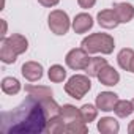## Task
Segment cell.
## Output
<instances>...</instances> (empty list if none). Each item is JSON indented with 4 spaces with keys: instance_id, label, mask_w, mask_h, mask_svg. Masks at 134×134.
<instances>
[{
    "instance_id": "cell-20",
    "label": "cell",
    "mask_w": 134,
    "mask_h": 134,
    "mask_svg": "<svg viewBox=\"0 0 134 134\" xmlns=\"http://www.w3.org/2000/svg\"><path fill=\"white\" fill-rule=\"evenodd\" d=\"M114 112H115L117 117H120V118H126V117H129V115L134 112L132 101H128V99H118L117 104H115Z\"/></svg>"
},
{
    "instance_id": "cell-15",
    "label": "cell",
    "mask_w": 134,
    "mask_h": 134,
    "mask_svg": "<svg viewBox=\"0 0 134 134\" xmlns=\"http://www.w3.org/2000/svg\"><path fill=\"white\" fill-rule=\"evenodd\" d=\"M65 128H66V121L63 120L62 115H54V117L47 118L46 132H49V134H60V132H65Z\"/></svg>"
},
{
    "instance_id": "cell-14",
    "label": "cell",
    "mask_w": 134,
    "mask_h": 134,
    "mask_svg": "<svg viewBox=\"0 0 134 134\" xmlns=\"http://www.w3.org/2000/svg\"><path fill=\"white\" fill-rule=\"evenodd\" d=\"M60 115L63 117V120H65L66 123L84 120V118H82V114H81V109L74 107L73 104H63V106H62V110H60Z\"/></svg>"
},
{
    "instance_id": "cell-30",
    "label": "cell",
    "mask_w": 134,
    "mask_h": 134,
    "mask_svg": "<svg viewBox=\"0 0 134 134\" xmlns=\"http://www.w3.org/2000/svg\"><path fill=\"white\" fill-rule=\"evenodd\" d=\"M129 71L134 73V58H132V62H131V68H129Z\"/></svg>"
},
{
    "instance_id": "cell-28",
    "label": "cell",
    "mask_w": 134,
    "mask_h": 134,
    "mask_svg": "<svg viewBox=\"0 0 134 134\" xmlns=\"http://www.w3.org/2000/svg\"><path fill=\"white\" fill-rule=\"evenodd\" d=\"M0 22H2V36H5V35H7V29H8V25H7V21H5V19H2Z\"/></svg>"
},
{
    "instance_id": "cell-27",
    "label": "cell",
    "mask_w": 134,
    "mask_h": 134,
    "mask_svg": "<svg viewBox=\"0 0 134 134\" xmlns=\"http://www.w3.org/2000/svg\"><path fill=\"white\" fill-rule=\"evenodd\" d=\"M38 2L43 5V7H47V8H51V7H55L60 0H38Z\"/></svg>"
},
{
    "instance_id": "cell-8",
    "label": "cell",
    "mask_w": 134,
    "mask_h": 134,
    "mask_svg": "<svg viewBox=\"0 0 134 134\" xmlns=\"http://www.w3.org/2000/svg\"><path fill=\"white\" fill-rule=\"evenodd\" d=\"M98 79H99V82H101L103 85L114 87V85H117V84L120 82V74H118V71L114 68V66H110V65H106L104 68L99 71V74H98Z\"/></svg>"
},
{
    "instance_id": "cell-6",
    "label": "cell",
    "mask_w": 134,
    "mask_h": 134,
    "mask_svg": "<svg viewBox=\"0 0 134 134\" xmlns=\"http://www.w3.org/2000/svg\"><path fill=\"white\" fill-rule=\"evenodd\" d=\"M22 76L30 81V82H36L43 77V65L38 63V62H25L22 65Z\"/></svg>"
},
{
    "instance_id": "cell-21",
    "label": "cell",
    "mask_w": 134,
    "mask_h": 134,
    "mask_svg": "<svg viewBox=\"0 0 134 134\" xmlns=\"http://www.w3.org/2000/svg\"><path fill=\"white\" fill-rule=\"evenodd\" d=\"M2 92L7 93V95H18L21 92V82L16 77H3Z\"/></svg>"
},
{
    "instance_id": "cell-22",
    "label": "cell",
    "mask_w": 134,
    "mask_h": 134,
    "mask_svg": "<svg viewBox=\"0 0 134 134\" xmlns=\"http://www.w3.org/2000/svg\"><path fill=\"white\" fill-rule=\"evenodd\" d=\"M47 76H49L51 82L60 84V82H63L66 79V70L62 65H52L49 68V71H47Z\"/></svg>"
},
{
    "instance_id": "cell-31",
    "label": "cell",
    "mask_w": 134,
    "mask_h": 134,
    "mask_svg": "<svg viewBox=\"0 0 134 134\" xmlns=\"http://www.w3.org/2000/svg\"><path fill=\"white\" fill-rule=\"evenodd\" d=\"M132 106H134V99H132Z\"/></svg>"
},
{
    "instance_id": "cell-29",
    "label": "cell",
    "mask_w": 134,
    "mask_h": 134,
    "mask_svg": "<svg viewBox=\"0 0 134 134\" xmlns=\"http://www.w3.org/2000/svg\"><path fill=\"white\" fill-rule=\"evenodd\" d=\"M128 132H129V134H134V120H131V123H129V126H128Z\"/></svg>"
},
{
    "instance_id": "cell-16",
    "label": "cell",
    "mask_w": 134,
    "mask_h": 134,
    "mask_svg": "<svg viewBox=\"0 0 134 134\" xmlns=\"http://www.w3.org/2000/svg\"><path fill=\"white\" fill-rule=\"evenodd\" d=\"M7 40H8L10 46L13 47V51H14L18 55L24 54V52L29 49V41H27V38L22 36V35H19V33H14V35H11V36L7 38Z\"/></svg>"
},
{
    "instance_id": "cell-4",
    "label": "cell",
    "mask_w": 134,
    "mask_h": 134,
    "mask_svg": "<svg viewBox=\"0 0 134 134\" xmlns=\"http://www.w3.org/2000/svg\"><path fill=\"white\" fill-rule=\"evenodd\" d=\"M47 24H49L51 32L55 33V35H66L70 27H71V21H70L68 14L62 10L51 11L49 18H47Z\"/></svg>"
},
{
    "instance_id": "cell-23",
    "label": "cell",
    "mask_w": 134,
    "mask_h": 134,
    "mask_svg": "<svg viewBox=\"0 0 134 134\" xmlns=\"http://www.w3.org/2000/svg\"><path fill=\"white\" fill-rule=\"evenodd\" d=\"M87 131H88V126L85 125L84 120L66 123V128H65V132H70V134H85Z\"/></svg>"
},
{
    "instance_id": "cell-26",
    "label": "cell",
    "mask_w": 134,
    "mask_h": 134,
    "mask_svg": "<svg viewBox=\"0 0 134 134\" xmlns=\"http://www.w3.org/2000/svg\"><path fill=\"white\" fill-rule=\"evenodd\" d=\"M77 3H79V7H81V8L88 10V8H93V7H95L96 0H77Z\"/></svg>"
},
{
    "instance_id": "cell-9",
    "label": "cell",
    "mask_w": 134,
    "mask_h": 134,
    "mask_svg": "<svg viewBox=\"0 0 134 134\" xmlns=\"http://www.w3.org/2000/svg\"><path fill=\"white\" fill-rule=\"evenodd\" d=\"M114 11L120 21V24H128L132 21L134 18V7L131 3H126V2H120V3H115L114 7Z\"/></svg>"
},
{
    "instance_id": "cell-17",
    "label": "cell",
    "mask_w": 134,
    "mask_h": 134,
    "mask_svg": "<svg viewBox=\"0 0 134 134\" xmlns=\"http://www.w3.org/2000/svg\"><path fill=\"white\" fill-rule=\"evenodd\" d=\"M16 57H18V54L13 51V47L10 46L8 40L3 36L2 38V47H0V60H2L3 63H7V65H11V63L16 62Z\"/></svg>"
},
{
    "instance_id": "cell-2",
    "label": "cell",
    "mask_w": 134,
    "mask_h": 134,
    "mask_svg": "<svg viewBox=\"0 0 134 134\" xmlns=\"http://www.w3.org/2000/svg\"><path fill=\"white\" fill-rule=\"evenodd\" d=\"M81 47H84L88 54H99L101 52L104 55H109L114 52L115 41L107 33H92L82 40Z\"/></svg>"
},
{
    "instance_id": "cell-13",
    "label": "cell",
    "mask_w": 134,
    "mask_h": 134,
    "mask_svg": "<svg viewBox=\"0 0 134 134\" xmlns=\"http://www.w3.org/2000/svg\"><path fill=\"white\" fill-rule=\"evenodd\" d=\"M98 131L101 134H117L120 131V125L114 117H103L98 121Z\"/></svg>"
},
{
    "instance_id": "cell-12",
    "label": "cell",
    "mask_w": 134,
    "mask_h": 134,
    "mask_svg": "<svg viewBox=\"0 0 134 134\" xmlns=\"http://www.w3.org/2000/svg\"><path fill=\"white\" fill-rule=\"evenodd\" d=\"M25 92L29 93V96L38 99L40 103H44L52 98V90L44 85H25Z\"/></svg>"
},
{
    "instance_id": "cell-7",
    "label": "cell",
    "mask_w": 134,
    "mask_h": 134,
    "mask_svg": "<svg viewBox=\"0 0 134 134\" xmlns=\"http://www.w3.org/2000/svg\"><path fill=\"white\" fill-rule=\"evenodd\" d=\"M117 101H118V96L114 92H101L96 96V107L103 112H110L115 109Z\"/></svg>"
},
{
    "instance_id": "cell-24",
    "label": "cell",
    "mask_w": 134,
    "mask_h": 134,
    "mask_svg": "<svg viewBox=\"0 0 134 134\" xmlns=\"http://www.w3.org/2000/svg\"><path fill=\"white\" fill-rule=\"evenodd\" d=\"M98 107L96 106H93V104H84L82 107H81V114H82V118H84V121L85 123H90V121H93L96 117H98Z\"/></svg>"
},
{
    "instance_id": "cell-1",
    "label": "cell",
    "mask_w": 134,
    "mask_h": 134,
    "mask_svg": "<svg viewBox=\"0 0 134 134\" xmlns=\"http://www.w3.org/2000/svg\"><path fill=\"white\" fill-rule=\"evenodd\" d=\"M47 118L43 104L29 96L13 110H2L0 129L5 134H40L46 131Z\"/></svg>"
},
{
    "instance_id": "cell-3",
    "label": "cell",
    "mask_w": 134,
    "mask_h": 134,
    "mask_svg": "<svg viewBox=\"0 0 134 134\" xmlns=\"http://www.w3.org/2000/svg\"><path fill=\"white\" fill-rule=\"evenodd\" d=\"M88 77L90 76H84V74L71 76L68 82L65 84V92L74 99H82L92 88V82Z\"/></svg>"
},
{
    "instance_id": "cell-10",
    "label": "cell",
    "mask_w": 134,
    "mask_h": 134,
    "mask_svg": "<svg viewBox=\"0 0 134 134\" xmlns=\"http://www.w3.org/2000/svg\"><path fill=\"white\" fill-rule=\"evenodd\" d=\"M96 19H98V24H99L103 29H107V30L115 29V27L120 24V21H118V18H117V14H115L114 8L99 11V13H98V16H96Z\"/></svg>"
},
{
    "instance_id": "cell-25",
    "label": "cell",
    "mask_w": 134,
    "mask_h": 134,
    "mask_svg": "<svg viewBox=\"0 0 134 134\" xmlns=\"http://www.w3.org/2000/svg\"><path fill=\"white\" fill-rule=\"evenodd\" d=\"M43 104V107H44V110H46V114H47V117H54V115H60V110H62V106H58L55 101H54V98H51V99H47V101H44V103H41Z\"/></svg>"
},
{
    "instance_id": "cell-19",
    "label": "cell",
    "mask_w": 134,
    "mask_h": 134,
    "mask_svg": "<svg viewBox=\"0 0 134 134\" xmlns=\"http://www.w3.org/2000/svg\"><path fill=\"white\" fill-rule=\"evenodd\" d=\"M132 58H134V51L129 49V47L121 49V51L118 52V55H117V62H118V65H120V68L125 70V71H129Z\"/></svg>"
},
{
    "instance_id": "cell-5",
    "label": "cell",
    "mask_w": 134,
    "mask_h": 134,
    "mask_svg": "<svg viewBox=\"0 0 134 134\" xmlns=\"http://www.w3.org/2000/svg\"><path fill=\"white\" fill-rule=\"evenodd\" d=\"M90 58L92 57H88V52L84 47H77V49H71L68 54H66L65 62H66V65H68L71 70L81 71V70H85L88 66Z\"/></svg>"
},
{
    "instance_id": "cell-11",
    "label": "cell",
    "mask_w": 134,
    "mask_h": 134,
    "mask_svg": "<svg viewBox=\"0 0 134 134\" xmlns=\"http://www.w3.org/2000/svg\"><path fill=\"white\" fill-rule=\"evenodd\" d=\"M71 27H73V30L76 33H87L93 27V18L90 14H87V13H79L73 19Z\"/></svg>"
},
{
    "instance_id": "cell-18",
    "label": "cell",
    "mask_w": 134,
    "mask_h": 134,
    "mask_svg": "<svg viewBox=\"0 0 134 134\" xmlns=\"http://www.w3.org/2000/svg\"><path fill=\"white\" fill-rule=\"evenodd\" d=\"M106 65H107V60H106V58H101V57H92L88 66L85 68V73H87V76H90V77H98L99 71L104 68Z\"/></svg>"
}]
</instances>
